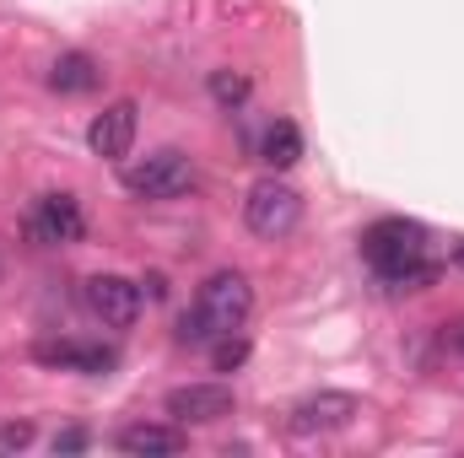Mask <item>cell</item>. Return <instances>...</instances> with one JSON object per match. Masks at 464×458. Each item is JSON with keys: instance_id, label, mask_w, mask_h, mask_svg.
I'll list each match as a JSON object with an SVG mask.
<instances>
[{"instance_id": "obj_11", "label": "cell", "mask_w": 464, "mask_h": 458, "mask_svg": "<svg viewBox=\"0 0 464 458\" xmlns=\"http://www.w3.org/2000/svg\"><path fill=\"white\" fill-rule=\"evenodd\" d=\"M119 453H184V432L179 426H157V421H135L119 432Z\"/></svg>"}, {"instance_id": "obj_15", "label": "cell", "mask_w": 464, "mask_h": 458, "mask_svg": "<svg viewBox=\"0 0 464 458\" xmlns=\"http://www.w3.org/2000/svg\"><path fill=\"white\" fill-rule=\"evenodd\" d=\"M389 291H427V286H438V264L432 259H416L411 270H400L394 281H383Z\"/></svg>"}, {"instance_id": "obj_6", "label": "cell", "mask_w": 464, "mask_h": 458, "mask_svg": "<svg viewBox=\"0 0 464 458\" xmlns=\"http://www.w3.org/2000/svg\"><path fill=\"white\" fill-rule=\"evenodd\" d=\"M87 216H82V200L76 195H44L33 211H27V237L44 243V248H60V243H82Z\"/></svg>"}, {"instance_id": "obj_12", "label": "cell", "mask_w": 464, "mask_h": 458, "mask_svg": "<svg viewBox=\"0 0 464 458\" xmlns=\"http://www.w3.org/2000/svg\"><path fill=\"white\" fill-rule=\"evenodd\" d=\"M98 81H103V71H98L92 54H82V49H71V54H60V60L49 65V87L65 92V98H82V92H92Z\"/></svg>"}, {"instance_id": "obj_18", "label": "cell", "mask_w": 464, "mask_h": 458, "mask_svg": "<svg viewBox=\"0 0 464 458\" xmlns=\"http://www.w3.org/2000/svg\"><path fill=\"white\" fill-rule=\"evenodd\" d=\"M92 437L82 432V426H65V432H54V453H82Z\"/></svg>"}, {"instance_id": "obj_5", "label": "cell", "mask_w": 464, "mask_h": 458, "mask_svg": "<svg viewBox=\"0 0 464 458\" xmlns=\"http://www.w3.org/2000/svg\"><path fill=\"white\" fill-rule=\"evenodd\" d=\"M356 415H362L356 394L324 388V394H308V399H297V405H292L286 432H292V437H324V432H346Z\"/></svg>"}, {"instance_id": "obj_17", "label": "cell", "mask_w": 464, "mask_h": 458, "mask_svg": "<svg viewBox=\"0 0 464 458\" xmlns=\"http://www.w3.org/2000/svg\"><path fill=\"white\" fill-rule=\"evenodd\" d=\"M33 443V421H11V426H0V453H22Z\"/></svg>"}, {"instance_id": "obj_3", "label": "cell", "mask_w": 464, "mask_h": 458, "mask_svg": "<svg viewBox=\"0 0 464 458\" xmlns=\"http://www.w3.org/2000/svg\"><path fill=\"white\" fill-rule=\"evenodd\" d=\"M243 222L254 237H286V232L303 222V195L292 189V184H281V178H259L254 189H248V200H243Z\"/></svg>"}, {"instance_id": "obj_13", "label": "cell", "mask_w": 464, "mask_h": 458, "mask_svg": "<svg viewBox=\"0 0 464 458\" xmlns=\"http://www.w3.org/2000/svg\"><path fill=\"white\" fill-rule=\"evenodd\" d=\"M259 157H265L270 173H286V167L303 157V129H297L292 119H276V124L265 129V140H259Z\"/></svg>"}, {"instance_id": "obj_8", "label": "cell", "mask_w": 464, "mask_h": 458, "mask_svg": "<svg viewBox=\"0 0 464 458\" xmlns=\"http://www.w3.org/2000/svg\"><path fill=\"white\" fill-rule=\"evenodd\" d=\"M87 308L92 319H103L109 329H130L140 319V286L124 275H92L87 281Z\"/></svg>"}, {"instance_id": "obj_1", "label": "cell", "mask_w": 464, "mask_h": 458, "mask_svg": "<svg viewBox=\"0 0 464 458\" xmlns=\"http://www.w3.org/2000/svg\"><path fill=\"white\" fill-rule=\"evenodd\" d=\"M248 313H254V286H248V275H243V270H217V275H206L195 308L179 319V340L184 345H211V340H222V335H237V329L248 324Z\"/></svg>"}, {"instance_id": "obj_7", "label": "cell", "mask_w": 464, "mask_h": 458, "mask_svg": "<svg viewBox=\"0 0 464 458\" xmlns=\"http://www.w3.org/2000/svg\"><path fill=\"white\" fill-rule=\"evenodd\" d=\"M168 415L179 421V426H217V421H227L232 415V388L227 383H184V388H173L168 399Z\"/></svg>"}, {"instance_id": "obj_14", "label": "cell", "mask_w": 464, "mask_h": 458, "mask_svg": "<svg viewBox=\"0 0 464 458\" xmlns=\"http://www.w3.org/2000/svg\"><path fill=\"white\" fill-rule=\"evenodd\" d=\"M211 98H217L222 109L248 103V76H237V71H211Z\"/></svg>"}, {"instance_id": "obj_10", "label": "cell", "mask_w": 464, "mask_h": 458, "mask_svg": "<svg viewBox=\"0 0 464 458\" xmlns=\"http://www.w3.org/2000/svg\"><path fill=\"white\" fill-rule=\"evenodd\" d=\"M33 356H38L44 367H60V372H87V377L114 372V361H119L109 345H87V340H38V345H33Z\"/></svg>"}, {"instance_id": "obj_19", "label": "cell", "mask_w": 464, "mask_h": 458, "mask_svg": "<svg viewBox=\"0 0 464 458\" xmlns=\"http://www.w3.org/2000/svg\"><path fill=\"white\" fill-rule=\"evenodd\" d=\"M449 345H454V350H464V319L454 324V329H449Z\"/></svg>"}, {"instance_id": "obj_9", "label": "cell", "mask_w": 464, "mask_h": 458, "mask_svg": "<svg viewBox=\"0 0 464 458\" xmlns=\"http://www.w3.org/2000/svg\"><path fill=\"white\" fill-rule=\"evenodd\" d=\"M135 124H140V109H135L130 98L109 103L103 114L87 124V146H92V157H103V162L130 157V146H135Z\"/></svg>"}, {"instance_id": "obj_16", "label": "cell", "mask_w": 464, "mask_h": 458, "mask_svg": "<svg viewBox=\"0 0 464 458\" xmlns=\"http://www.w3.org/2000/svg\"><path fill=\"white\" fill-rule=\"evenodd\" d=\"M211 361H217V372H237V367L248 361V340H243V335H222L217 350H211Z\"/></svg>"}, {"instance_id": "obj_20", "label": "cell", "mask_w": 464, "mask_h": 458, "mask_svg": "<svg viewBox=\"0 0 464 458\" xmlns=\"http://www.w3.org/2000/svg\"><path fill=\"white\" fill-rule=\"evenodd\" d=\"M454 264L464 270V243H454Z\"/></svg>"}, {"instance_id": "obj_2", "label": "cell", "mask_w": 464, "mask_h": 458, "mask_svg": "<svg viewBox=\"0 0 464 458\" xmlns=\"http://www.w3.org/2000/svg\"><path fill=\"white\" fill-rule=\"evenodd\" d=\"M362 259L378 270V281H394L400 270L427 259V227L405 222V216H383V222H372L362 232Z\"/></svg>"}, {"instance_id": "obj_4", "label": "cell", "mask_w": 464, "mask_h": 458, "mask_svg": "<svg viewBox=\"0 0 464 458\" xmlns=\"http://www.w3.org/2000/svg\"><path fill=\"white\" fill-rule=\"evenodd\" d=\"M124 189L140 195V200H179V195L195 189V162L184 151H173V146L168 151H151L146 162L124 167Z\"/></svg>"}]
</instances>
